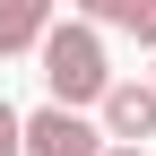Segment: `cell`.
I'll use <instances>...</instances> for the list:
<instances>
[{
  "label": "cell",
  "mask_w": 156,
  "mask_h": 156,
  "mask_svg": "<svg viewBox=\"0 0 156 156\" xmlns=\"http://www.w3.org/2000/svg\"><path fill=\"white\" fill-rule=\"evenodd\" d=\"M95 122H104V139L147 147V139H156V78H113L104 104H95Z\"/></svg>",
  "instance_id": "3"
},
{
  "label": "cell",
  "mask_w": 156,
  "mask_h": 156,
  "mask_svg": "<svg viewBox=\"0 0 156 156\" xmlns=\"http://www.w3.org/2000/svg\"><path fill=\"white\" fill-rule=\"evenodd\" d=\"M104 122H87L78 104H44V113H26V156H104Z\"/></svg>",
  "instance_id": "2"
},
{
  "label": "cell",
  "mask_w": 156,
  "mask_h": 156,
  "mask_svg": "<svg viewBox=\"0 0 156 156\" xmlns=\"http://www.w3.org/2000/svg\"><path fill=\"white\" fill-rule=\"evenodd\" d=\"M52 9H61V0H0V61H17V52H35V44H44Z\"/></svg>",
  "instance_id": "5"
},
{
  "label": "cell",
  "mask_w": 156,
  "mask_h": 156,
  "mask_svg": "<svg viewBox=\"0 0 156 156\" xmlns=\"http://www.w3.org/2000/svg\"><path fill=\"white\" fill-rule=\"evenodd\" d=\"M35 61H44V87H52V104H104V87H113V61H104V26H87V17H52L44 26V44H35Z\"/></svg>",
  "instance_id": "1"
},
{
  "label": "cell",
  "mask_w": 156,
  "mask_h": 156,
  "mask_svg": "<svg viewBox=\"0 0 156 156\" xmlns=\"http://www.w3.org/2000/svg\"><path fill=\"white\" fill-rule=\"evenodd\" d=\"M69 17H87V26H122L139 52H156V0H69Z\"/></svg>",
  "instance_id": "4"
},
{
  "label": "cell",
  "mask_w": 156,
  "mask_h": 156,
  "mask_svg": "<svg viewBox=\"0 0 156 156\" xmlns=\"http://www.w3.org/2000/svg\"><path fill=\"white\" fill-rule=\"evenodd\" d=\"M104 156H147V147H130V139H113V147H104Z\"/></svg>",
  "instance_id": "7"
},
{
  "label": "cell",
  "mask_w": 156,
  "mask_h": 156,
  "mask_svg": "<svg viewBox=\"0 0 156 156\" xmlns=\"http://www.w3.org/2000/svg\"><path fill=\"white\" fill-rule=\"evenodd\" d=\"M0 156H26V113L0 95Z\"/></svg>",
  "instance_id": "6"
}]
</instances>
